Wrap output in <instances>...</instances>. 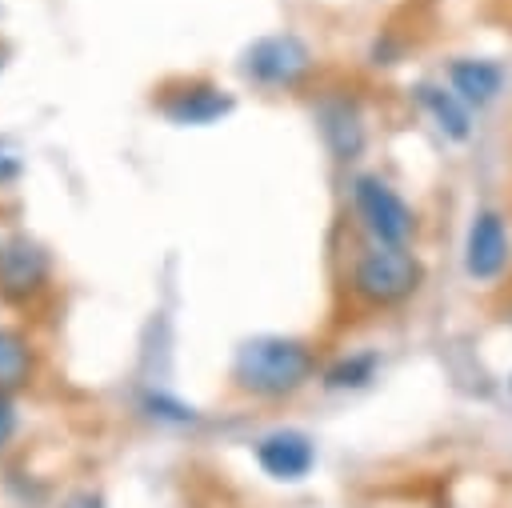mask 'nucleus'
<instances>
[{
    "label": "nucleus",
    "mask_w": 512,
    "mask_h": 508,
    "mask_svg": "<svg viewBox=\"0 0 512 508\" xmlns=\"http://www.w3.org/2000/svg\"><path fill=\"white\" fill-rule=\"evenodd\" d=\"M316 372V352L300 336H252L236 348L232 384L256 400H284Z\"/></svg>",
    "instance_id": "1"
},
{
    "label": "nucleus",
    "mask_w": 512,
    "mask_h": 508,
    "mask_svg": "<svg viewBox=\"0 0 512 508\" xmlns=\"http://www.w3.org/2000/svg\"><path fill=\"white\" fill-rule=\"evenodd\" d=\"M424 276V260L412 248L368 244L348 268V288L364 308H400L424 288Z\"/></svg>",
    "instance_id": "2"
},
{
    "label": "nucleus",
    "mask_w": 512,
    "mask_h": 508,
    "mask_svg": "<svg viewBox=\"0 0 512 508\" xmlns=\"http://www.w3.org/2000/svg\"><path fill=\"white\" fill-rule=\"evenodd\" d=\"M352 208L364 224V232L372 236V244H392V248H408L416 236V208L380 176L364 172L352 180Z\"/></svg>",
    "instance_id": "3"
},
{
    "label": "nucleus",
    "mask_w": 512,
    "mask_h": 508,
    "mask_svg": "<svg viewBox=\"0 0 512 508\" xmlns=\"http://www.w3.org/2000/svg\"><path fill=\"white\" fill-rule=\"evenodd\" d=\"M240 72L244 80H252L256 88H268V92H284V88H296L308 72H312V48L292 36V32H276V36H260L244 48V60H240Z\"/></svg>",
    "instance_id": "4"
},
{
    "label": "nucleus",
    "mask_w": 512,
    "mask_h": 508,
    "mask_svg": "<svg viewBox=\"0 0 512 508\" xmlns=\"http://www.w3.org/2000/svg\"><path fill=\"white\" fill-rule=\"evenodd\" d=\"M512 264V232L504 212L496 208H480L468 220L464 232V272L476 284H492L504 276V268Z\"/></svg>",
    "instance_id": "5"
},
{
    "label": "nucleus",
    "mask_w": 512,
    "mask_h": 508,
    "mask_svg": "<svg viewBox=\"0 0 512 508\" xmlns=\"http://www.w3.org/2000/svg\"><path fill=\"white\" fill-rule=\"evenodd\" d=\"M48 272H52V260L36 240L12 236L8 244H0V296L4 300L12 304L32 300L36 292H44Z\"/></svg>",
    "instance_id": "6"
},
{
    "label": "nucleus",
    "mask_w": 512,
    "mask_h": 508,
    "mask_svg": "<svg viewBox=\"0 0 512 508\" xmlns=\"http://www.w3.org/2000/svg\"><path fill=\"white\" fill-rule=\"evenodd\" d=\"M256 464L272 476V480H284V484H296L312 472L316 464V444L308 432L300 428H272L268 436L256 440Z\"/></svg>",
    "instance_id": "7"
},
{
    "label": "nucleus",
    "mask_w": 512,
    "mask_h": 508,
    "mask_svg": "<svg viewBox=\"0 0 512 508\" xmlns=\"http://www.w3.org/2000/svg\"><path fill=\"white\" fill-rule=\"evenodd\" d=\"M232 96L224 92V88H216V84H208V80H184V84H176V88H164V96H160V112L172 120V124H192V128H200V124H216L220 116H228L232 112Z\"/></svg>",
    "instance_id": "8"
},
{
    "label": "nucleus",
    "mask_w": 512,
    "mask_h": 508,
    "mask_svg": "<svg viewBox=\"0 0 512 508\" xmlns=\"http://www.w3.org/2000/svg\"><path fill=\"white\" fill-rule=\"evenodd\" d=\"M448 88L472 112H480L504 92V64H496L488 56H460V60L448 64Z\"/></svg>",
    "instance_id": "9"
},
{
    "label": "nucleus",
    "mask_w": 512,
    "mask_h": 508,
    "mask_svg": "<svg viewBox=\"0 0 512 508\" xmlns=\"http://www.w3.org/2000/svg\"><path fill=\"white\" fill-rule=\"evenodd\" d=\"M320 136L336 160H356L364 152V120L352 100H328L320 108Z\"/></svg>",
    "instance_id": "10"
},
{
    "label": "nucleus",
    "mask_w": 512,
    "mask_h": 508,
    "mask_svg": "<svg viewBox=\"0 0 512 508\" xmlns=\"http://www.w3.org/2000/svg\"><path fill=\"white\" fill-rule=\"evenodd\" d=\"M416 104L428 112V120L448 136V140H468L472 136V108L444 84H416Z\"/></svg>",
    "instance_id": "11"
},
{
    "label": "nucleus",
    "mask_w": 512,
    "mask_h": 508,
    "mask_svg": "<svg viewBox=\"0 0 512 508\" xmlns=\"http://www.w3.org/2000/svg\"><path fill=\"white\" fill-rule=\"evenodd\" d=\"M32 372H36V356H32L28 336L16 328H0V392L12 396L20 388H28Z\"/></svg>",
    "instance_id": "12"
},
{
    "label": "nucleus",
    "mask_w": 512,
    "mask_h": 508,
    "mask_svg": "<svg viewBox=\"0 0 512 508\" xmlns=\"http://www.w3.org/2000/svg\"><path fill=\"white\" fill-rule=\"evenodd\" d=\"M380 356L376 352H348L324 368V388H364L376 380Z\"/></svg>",
    "instance_id": "13"
},
{
    "label": "nucleus",
    "mask_w": 512,
    "mask_h": 508,
    "mask_svg": "<svg viewBox=\"0 0 512 508\" xmlns=\"http://www.w3.org/2000/svg\"><path fill=\"white\" fill-rule=\"evenodd\" d=\"M20 168H24V164H20L16 148H12L8 140H0V188H4V184H12V180L20 176Z\"/></svg>",
    "instance_id": "14"
},
{
    "label": "nucleus",
    "mask_w": 512,
    "mask_h": 508,
    "mask_svg": "<svg viewBox=\"0 0 512 508\" xmlns=\"http://www.w3.org/2000/svg\"><path fill=\"white\" fill-rule=\"evenodd\" d=\"M12 436H16V408H12V396L0 392V452L8 448Z\"/></svg>",
    "instance_id": "15"
},
{
    "label": "nucleus",
    "mask_w": 512,
    "mask_h": 508,
    "mask_svg": "<svg viewBox=\"0 0 512 508\" xmlns=\"http://www.w3.org/2000/svg\"><path fill=\"white\" fill-rule=\"evenodd\" d=\"M64 508H104V500H100L96 492H72V496L64 500Z\"/></svg>",
    "instance_id": "16"
},
{
    "label": "nucleus",
    "mask_w": 512,
    "mask_h": 508,
    "mask_svg": "<svg viewBox=\"0 0 512 508\" xmlns=\"http://www.w3.org/2000/svg\"><path fill=\"white\" fill-rule=\"evenodd\" d=\"M504 320H508V324H512V304H508V308H504Z\"/></svg>",
    "instance_id": "17"
},
{
    "label": "nucleus",
    "mask_w": 512,
    "mask_h": 508,
    "mask_svg": "<svg viewBox=\"0 0 512 508\" xmlns=\"http://www.w3.org/2000/svg\"><path fill=\"white\" fill-rule=\"evenodd\" d=\"M508 384H512V380H508Z\"/></svg>",
    "instance_id": "18"
}]
</instances>
